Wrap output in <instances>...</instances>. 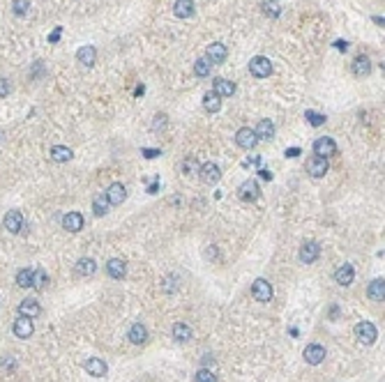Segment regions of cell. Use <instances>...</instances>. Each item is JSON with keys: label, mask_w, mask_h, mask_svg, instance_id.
<instances>
[{"label": "cell", "mask_w": 385, "mask_h": 382, "mask_svg": "<svg viewBox=\"0 0 385 382\" xmlns=\"http://www.w3.org/2000/svg\"><path fill=\"white\" fill-rule=\"evenodd\" d=\"M355 336H358V341H360V343L371 345L374 341H376L378 331H376V327H374L371 322L362 320V322H358V325H355Z\"/></svg>", "instance_id": "1"}, {"label": "cell", "mask_w": 385, "mask_h": 382, "mask_svg": "<svg viewBox=\"0 0 385 382\" xmlns=\"http://www.w3.org/2000/svg\"><path fill=\"white\" fill-rule=\"evenodd\" d=\"M249 72L251 76H256V78H268L272 74V62L265 58V55H256V58H251L249 62Z\"/></svg>", "instance_id": "2"}, {"label": "cell", "mask_w": 385, "mask_h": 382, "mask_svg": "<svg viewBox=\"0 0 385 382\" xmlns=\"http://www.w3.org/2000/svg\"><path fill=\"white\" fill-rule=\"evenodd\" d=\"M314 154L316 157H332V154H337V143L330 136H321L314 141Z\"/></svg>", "instance_id": "3"}, {"label": "cell", "mask_w": 385, "mask_h": 382, "mask_svg": "<svg viewBox=\"0 0 385 382\" xmlns=\"http://www.w3.org/2000/svg\"><path fill=\"white\" fill-rule=\"evenodd\" d=\"M235 143L240 145L242 150H254L258 138H256V134H254V129L242 127V129H238V134H235Z\"/></svg>", "instance_id": "4"}, {"label": "cell", "mask_w": 385, "mask_h": 382, "mask_svg": "<svg viewBox=\"0 0 385 382\" xmlns=\"http://www.w3.org/2000/svg\"><path fill=\"white\" fill-rule=\"evenodd\" d=\"M251 295H254V300L256 302H270L272 300V285L265 281V279H256L254 285H251Z\"/></svg>", "instance_id": "5"}, {"label": "cell", "mask_w": 385, "mask_h": 382, "mask_svg": "<svg viewBox=\"0 0 385 382\" xmlns=\"http://www.w3.org/2000/svg\"><path fill=\"white\" fill-rule=\"evenodd\" d=\"M302 355H304V361H307V364H311V366H318V364L325 359V348H323V345H318V343H311V345H307V348H304V352H302Z\"/></svg>", "instance_id": "6"}, {"label": "cell", "mask_w": 385, "mask_h": 382, "mask_svg": "<svg viewBox=\"0 0 385 382\" xmlns=\"http://www.w3.org/2000/svg\"><path fill=\"white\" fill-rule=\"evenodd\" d=\"M198 171H201V180H203L205 184H217V182L221 180V171H219V166L212 164V161L203 164Z\"/></svg>", "instance_id": "7"}, {"label": "cell", "mask_w": 385, "mask_h": 382, "mask_svg": "<svg viewBox=\"0 0 385 382\" xmlns=\"http://www.w3.org/2000/svg\"><path fill=\"white\" fill-rule=\"evenodd\" d=\"M318 255H321V247H318L316 242H304V244L300 247V260L304 262V265L316 262Z\"/></svg>", "instance_id": "8"}, {"label": "cell", "mask_w": 385, "mask_h": 382, "mask_svg": "<svg viewBox=\"0 0 385 382\" xmlns=\"http://www.w3.org/2000/svg\"><path fill=\"white\" fill-rule=\"evenodd\" d=\"M125 198H127V189H125V184H120V182H113L111 187L106 189V201H109V205H120Z\"/></svg>", "instance_id": "9"}, {"label": "cell", "mask_w": 385, "mask_h": 382, "mask_svg": "<svg viewBox=\"0 0 385 382\" xmlns=\"http://www.w3.org/2000/svg\"><path fill=\"white\" fill-rule=\"evenodd\" d=\"M226 55H228L226 46L219 44V42H215V44H210L208 49H205V58H208L210 62H215V65H221V62L226 60Z\"/></svg>", "instance_id": "10"}, {"label": "cell", "mask_w": 385, "mask_h": 382, "mask_svg": "<svg viewBox=\"0 0 385 382\" xmlns=\"http://www.w3.org/2000/svg\"><path fill=\"white\" fill-rule=\"evenodd\" d=\"M307 173H309L311 178H323L325 173H328V159L314 154V157L307 161Z\"/></svg>", "instance_id": "11"}, {"label": "cell", "mask_w": 385, "mask_h": 382, "mask_svg": "<svg viewBox=\"0 0 385 382\" xmlns=\"http://www.w3.org/2000/svg\"><path fill=\"white\" fill-rule=\"evenodd\" d=\"M212 92H215V95H217L219 99L233 97L235 83H233V81H226V78H215V83H212Z\"/></svg>", "instance_id": "12"}, {"label": "cell", "mask_w": 385, "mask_h": 382, "mask_svg": "<svg viewBox=\"0 0 385 382\" xmlns=\"http://www.w3.org/2000/svg\"><path fill=\"white\" fill-rule=\"evenodd\" d=\"M5 228H7L12 235H16V232H21V228H23V214L19 210H9L7 214H5Z\"/></svg>", "instance_id": "13"}, {"label": "cell", "mask_w": 385, "mask_h": 382, "mask_svg": "<svg viewBox=\"0 0 385 382\" xmlns=\"http://www.w3.org/2000/svg\"><path fill=\"white\" fill-rule=\"evenodd\" d=\"M76 60L81 62V65H85V67H92V65L97 62V49L90 44L81 46V49L76 51Z\"/></svg>", "instance_id": "14"}, {"label": "cell", "mask_w": 385, "mask_h": 382, "mask_svg": "<svg viewBox=\"0 0 385 382\" xmlns=\"http://www.w3.org/2000/svg\"><path fill=\"white\" fill-rule=\"evenodd\" d=\"M238 196H240L242 201H256L258 196H261V189H258V182L254 180H247L242 182L240 189H238Z\"/></svg>", "instance_id": "15"}, {"label": "cell", "mask_w": 385, "mask_h": 382, "mask_svg": "<svg viewBox=\"0 0 385 382\" xmlns=\"http://www.w3.org/2000/svg\"><path fill=\"white\" fill-rule=\"evenodd\" d=\"M62 226H65L69 232H79L83 228V214H81V212H67V214L62 217Z\"/></svg>", "instance_id": "16"}, {"label": "cell", "mask_w": 385, "mask_h": 382, "mask_svg": "<svg viewBox=\"0 0 385 382\" xmlns=\"http://www.w3.org/2000/svg\"><path fill=\"white\" fill-rule=\"evenodd\" d=\"M32 331H35V327H32V320H30V318H23V315H21V318L14 322V334L19 338H30Z\"/></svg>", "instance_id": "17"}, {"label": "cell", "mask_w": 385, "mask_h": 382, "mask_svg": "<svg viewBox=\"0 0 385 382\" xmlns=\"http://www.w3.org/2000/svg\"><path fill=\"white\" fill-rule=\"evenodd\" d=\"M353 277H355L353 265H348V262H344L339 270L334 272V281H337L339 285H351L353 283Z\"/></svg>", "instance_id": "18"}, {"label": "cell", "mask_w": 385, "mask_h": 382, "mask_svg": "<svg viewBox=\"0 0 385 382\" xmlns=\"http://www.w3.org/2000/svg\"><path fill=\"white\" fill-rule=\"evenodd\" d=\"M106 272H109V277L122 279L127 274V265H125V260H120V258H111V260L106 262Z\"/></svg>", "instance_id": "19"}, {"label": "cell", "mask_w": 385, "mask_h": 382, "mask_svg": "<svg viewBox=\"0 0 385 382\" xmlns=\"http://www.w3.org/2000/svg\"><path fill=\"white\" fill-rule=\"evenodd\" d=\"M351 69H353L355 76H369V72H371L369 55H358V58L353 60V65H351Z\"/></svg>", "instance_id": "20"}, {"label": "cell", "mask_w": 385, "mask_h": 382, "mask_svg": "<svg viewBox=\"0 0 385 382\" xmlns=\"http://www.w3.org/2000/svg\"><path fill=\"white\" fill-rule=\"evenodd\" d=\"M19 313L23 315V318H37L39 313H42V306H39L35 300H23L21 304H19Z\"/></svg>", "instance_id": "21"}, {"label": "cell", "mask_w": 385, "mask_h": 382, "mask_svg": "<svg viewBox=\"0 0 385 382\" xmlns=\"http://www.w3.org/2000/svg\"><path fill=\"white\" fill-rule=\"evenodd\" d=\"M85 371L92 375V378H102V375H106V364L104 359H99V357H90V359L85 361Z\"/></svg>", "instance_id": "22"}, {"label": "cell", "mask_w": 385, "mask_h": 382, "mask_svg": "<svg viewBox=\"0 0 385 382\" xmlns=\"http://www.w3.org/2000/svg\"><path fill=\"white\" fill-rule=\"evenodd\" d=\"M173 12L178 19H189L194 14V0H175Z\"/></svg>", "instance_id": "23"}, {"label": "cell", "mask_w": 385, "mask_h": 382, "mask_svg": "<svg viewBox=\"0 0 385 382\" xmlns=\"http://www.w3.org/2000/svg\"><path fill=\"white\" fill-rule=\"evenodd\" d=\"M129 341L136 345H141L148 341V330H145V325H141V322H134L132 325V330H129Z\"/></svg>", "instance_id": "24"}, {"label": "cell", "mask_w": 385, "mask_h": 382, "mask_svg": "<svg viewBox=\"0 0 385 382\" xmlns=\"http://www.w3.org/2000/svg\"><path fill=\"white\" fill-rule=\"evenodd\" d=\"M254 134H256V138L270 141L272 136H275V125H272L270 120H261V122L256 125V129H254Z\"/></svg>", "instance_id": "25"}, {"label": "cell", "mask_w": 385, "mask_h": 382, "mask_svg": "<svg viewBox=\"0 0 385 382\" xmlns=\"http://www.w3.org/2000/svg\"><path fill=\"white\" fill-rule=\"evenodd\" d=\"M173 338H175V341H180V343L192 341V327L185 325V322H175V325H173Z\"/></svg>", "instance_id": "26"}, {"label": "cell", "mask_w": 385, "mask_h": 382, "mask_svg": "<svg viewBox=\"0 0 385 382\" xmlns=\"http://www.w3.org/2000/svg\"><path fill=\"white\" fill-rule=\"evenodd\" d=\"M97 270V265L92 258H81V260L76 262V272H79V277H92Z\"/></svg>", "instance_id": "27"}, {"label": "cell", "mask_w": 385, "mask_h": 382, "mask_svg": "<svg viewBox=\"0 0 385 382\" xmlns=\"http://www.w3.org/2000/svg\"><path fill=\"white\" fill-rule=\"evenodd\" d=\"M369 297L374 302H383V297H385V281L383 279H376V281H371L369 283Z\"/></svg>", "instance_id": "28"}, {"label": "cell", "mask_w": 385, "mask_h": 382, "mask_svg": "<svg viewBox=\"0 0 385 382\" xmlns=\"http://www.w3.org/2000/svg\"><path fill=\"white\" fill-rule=\"evenodd\" d=\"M72 157H74V152L69 150V148H65V145H53V148H51V159H53V161H58V164L69 161Z\"/></svg>", "instance_id": "29"}, {"label": "cell", "mask_w": 385, "mask_h": 382, "mask_svg": "<svg viewBox=\"0 0 385 382\" xmlns=\"http://www.w3.org/2000/svg\"><path fill=\"white\" fill-rule=\"evenodd\" d=\"M46 283H49V274H46L44 267H37V270L32 272V288L35 290H44Z\"/></svg>", "instance_id": "30"}, {"label": "cell", "mask_w": 385, "mask_h": 382, "mask_svg": "<svg viewBox=\"0 0 385 382\" xmlns=\"http://www.w3.org/2000/svg\"><path fill=\"white\" fill-rule=\"evenodd\" d=\"M203 108L208 113H217L219 108H221V99H219L215 92H208V95L203 97Z\"/></svg>", "instance_id": "31"}, {"label": "cell", "mask_w": 385, "mask_h": 382, "mask_svg": "<svg viewBox=\"0 0 385 382\" xmlns=\"http://www.w3.org/2000/svg\"><path fill=\"white\" fill-rule=\"evenodd\" d=\"M261 7H263V14L270 16V19H277V16L281 14V7H279V2H277V0H263V2H261Z\"/></svg>", "instance_id": "32"}, {"label": "cell", "mask_w": 385, "mask_h": 382, "mask_svg": "<svg viewBox=\"0 0 385 382\" xmlns=\"http://www.w3.org/2000/svg\"><path fill=\"white\" fill-rule=\"evenodd\" d=\"M210 67H212V62L208 60V58H198V60L194 62V74H196L198 78H205V76H210Z\"/></svg>", "instance_id": "33"}, {"label": "cell", "mask_w": 385, "mask_h": 382, "mask_svg": "<svg viewBox=\"0 0 385 382\" xmlns=\"http://www.w3.org/2000/svg\"><path fill=\"white\" fill-rule=\"evenodd\" d=\"M92 210H95L97 217H104L106 212H109V201L104 198V194H99V196L92 198Z\"/></svg>", "instance_id": "34"}, {"label": "cell", "mask_w": 385, "mask_h": 382, "mask_svg": "<svg viewBox=\"0 0 385 382\" xmlns=\"http://www.w3.org/2000/svg\"><path fill=\"white\" fill-rule=\"evenodd\" d=\"M16 285H19V288H30L32 270H19V274H16Z\"/></svg>", "instance_id": "35"}, {"label": "cell", "mask_w": 385, "mask_h": 382, "mask_svg": "<svg viewBox=\"0 0 385 382\" xmlns=\"http://www.w3.org/2000/svg\"><path fill=\"white\" fill-rule=\"evenodd\" d=\"M12 12L16 16H26L30 12V0H12Z\"/></svg>", "instance_id": "36"}, {"label": "cell", "mask_w": 385, "mask_h": 382, "mask_svg": "<svg viewBox=\"0 0 385 382\" xmlns=\"http://www.w3.org/2000/svg\"><path fill=\"white\" fill-rule=\"evenodd\" d=\"M304 118H307V122H309L311 127H321V125H325V115H323V113L304 111Z\"/></svg>", "instance_id": "37"}, {"label": "cell", "mask_w": 385, "mask_h": 382, "mask_svg": "<svg viewBox=\"0 0 385 382\" xmlns=\"http://www.w3.org/2000/svg\"><path fill=\"white\" fill-rule=\"evenodd\" d=\"M196 382H217V375H215V371H210V368H201V371H196V378H194Z\"/></svg>", "instance_id": "38"}, {"label": "cell", "mask_w": 385, "mask_h": 382, "mask_svg": "<svg viewBox=\"0 0 385 382\" xmlns=\"http://www.w3.org/2000/svg\"><path fill=\"white\" fill-rule=\"evenodd\" d=\"M196 171H198L196 157H187L185 161H182V173H185V175H194Z\"/></svg>", "instance_id": "39"}, {"label": "cell", "mask_w": 385, "mask_h": 382, "mask_svg": "<svg viewBox=\"0 0 385 382\" xmlns=\"http://www.w3.org/2000/svg\"><path fill=\"white\" fill-rule=\"evenodd\" d=\"M9 92H12V81H7V78H0V99L9 97Z\"/></svg>", "instance_id": "40"}, {"label": "cell", "mask_w": 385, "mask_h": 382, "mask_svg": "<svg viewBox=\"0 0 385 382\" xmlns=\"http://www.w3.org/2000/svg\"><path fill=\"white\" fill-rule=\"evenodd\" d=\"M155 118H157V120L152 122V129H164L166 127V115H164V113H159V115H155Z\"/></svg>", "instance_id": "41"}, {"label": "cell", "mask_w": 385, "mask_h": 382, "mask_svg": "<svg viewBox=\"0 0 385 382\" xmlns=\"http://www.w3.org/2000/svg\"><path fill=\"white\" fill-rule=\"evenodd\" d=\"M60 35H62V28L58 25V28H55V30H53L51 35H49V44H58V39H60Z\"/></svg>", "instance_id": "42"}, {"label": "cell", "mask_w": 385, "mask_h": 382, "mask_svg": "<svg viewBox=\"0 0 385 382\" xmlns=\"http://www.w3.org/2000/svg\"><path fill=\"white\" fill-rule=\"evenodd\" d=\"M143 157L145 159H155V157H159V154H162V150H148V148H143Z\"/></svg>", "instance_id": "43"}, {"label": "cell", "mask_w": 385, "mask_h": 382, "mask_svg": "<svg viewBox=\"0 0 385 382\" xmlns=\"http://www.w3.org/2000/svg\"><path fill=\"white\" fill-rule=\"evenodd\" d=\"M334 49H339V51H348V42H346V39H337V42H334Z\"/></svg>", "instance_id": "44"}, {"label": "cell", "mask_w": 385, "mask_h": 382, "mask_svg": "<svg viewBox=\"0 0 385 382\" xmlns=\"http://www.w3.org/2000/svg\"><path fill=\"white\" fill-rule=\"evenodd\" d=\"M300 154V148H291V150H286V157H298Z\"/></svg>", "instance_id": "45"}, {"label": "cell", "mask_w": 385, "mask_h": 382, "mask_svg": "<svg viewBox=\"0 0 385 382\" xmlns=\"http://www.w3.org/2000/svg\"><path fill=\"white\" fill-rule=\"evenodd\" d=\"M261 173V178H263V180H272V173L270 171H258Z\"/></svg>", "instance_id": "46"}, {"label": "cell", "mask_w": 385, "mask_h": 382, "mask_svg": "<svg viewBox=\"0 0 385 382\" xmlns=\"http://www.w3.org/2000/svg\"><path fill=\"white\" fill-rule=\"evenodd\" d=\"M258 161H261V159H258V157H249V159H247V161H245V166H249V164H258Z\"/></svg>", "instance_id": "47"}, {"label": "cell", "mask_w": 385, "mask_h": 382, "mask_svg": "<svg viewBox=\"0 0 385 382\" xmlns=\"http://www.w3.org/2000/svg\"><path fill=\"white\" fill-rule=\"evenodd\" d=\"M0 136H2V131H0Z\"/></svg>", "instance_id": "48"}]
</instances>
